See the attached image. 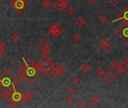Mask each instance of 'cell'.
I'll return each mask as SVG.
<instances>
[{
  "instance_id": "1",
  "label": "cell",
  "mask_w": 128,
  "mask_h": 108,
  "mask_svg": "<svg viewBox=\"0 0 128 108\" xmlns=\"http://www.w3.org/2000/svg\"><path fill=\"white\" fill-rule=\"evenodd\" d=\"M23 60V66L19 69L20 79L21 80H25L30 85L34 84L40 76L41 75L42 71L40 69L39 64L36 63L32 59H29L28 62L25 60L24 58H22Z\"/></svg>"
},
{
  "instance_id": "2",
  "label": "cell",
  "mask_w": 128,
  "mask_h": 108,
  "mask_svg": "<svg viewBox=\"0 0 128 108\" xmlns=\"http://www.w3.org/2000/svg\"><path fill=\"white\" fill-rule=\"evenodd\" d=\"M18 80L8 70H5L0 74V89L12 92L15 89V86L18 85Z\"/></svg>"
},
{
  "instance_id": "3",
  "label": "cell",
  "mask_w": 128,
  "mask_h": 108,
  "mask_svg": "<svg viewBox=\"0 0 128 108\" xmlns=\"http://www.w3.org/2000/svg\"><path fill=\"white\" fill-rule=\"evenodd\" d=\"M39 65L42 71V73L46 77H50L53 74V71L55 68V65L51 59L48 58L43 59L40 60Z\"/></svg>"
},
{
  "instance_id": "4",
  "label": "cell",
  "mask_w": 128,
  "mask_h": 108,
  "mask_svg": "<svg viewBox=\"0 0 128 108\" xmlns=\"http://www.w3.org/2000/svg\"><path fill=\"white\" fill-rule=\"evenodd\" d=\"M10 6L17 14H21L23 11H25L29 6V3L27 1L23 0H14L10 3Z\"/></svg>"
},
{
  "instance_id": "5",
  "label": "cell",
  "mask_w": 128,
  "mask_h": 108,
  "mask_svg": "<svg viewBox=\"0 0 128 108\" xmlns=\"http://www.w3.org/2000/svg\"><path fill=\"white\" fill-rule=\"evenodd\" d=\"M115 34L125 44H128V20H125L124 24L115 31Z\"/></svg>"
},
{
  "instance_id": "6",
  "label": "cell",
  "mask_w": 128,
  "mask_h": 108,
  "mask_svg": "<svg viewBox=\"0 0 128 108\" xmlns=\"http://www.w3.org/2000/svg\"><path fill=\"white\" fill-rule=\"evenodd\" d=\"M49 33L52 35L53 37H58V36L61 35V34L63 32V29L61 28L59 25L58 24H54L52 25L49 29Z\"/></svg>"
},
{
  "instance_id": "7",
  "label": "cell",
  "mask_w": 128,
  "mask_h": 108,
  "mask_svg": "<svg viewBox=\"0 0 128 108\" xmlns=\"http://www.w3.org/2000/svg\"><path fill=\"white\" fill-rule=\"evenodd\" d=\"M99 43L100 44V46L102 47V49H103V51H105V52H109V51L110 50V42H109V40L106 37H105V36H103V37H102L100 41H99Z\"/></svg>"
},
{
  "instance_id": "8",
  "label": "cell",
  "mask_w": 128,
  "mask_h": 108,
  "mask_svg": "<svg viewBox=\"0 0 128 108\" xmlns=\"http://www.w3.org/2000/svg\"><path fill=\"white\" fill-rule=\"evenodd\" d=\"M11 101H16V102H20V101H23V95L20 93V92H18L16 89H15L13 92V93L11 94Z\"/></svg>"
},
{
  "instance_id": "9",
  "label": "cell",
  "mask_w": 128,
  "mask_h": 108,
  "mask_svg": "<svg viewBox=\"0 0 128 108\" xmlns=\"http://www.w3.org/2000/svg\"><path fill=\"white\" fill-rule=\"evenodd\" d=\"M116 74L115 73L114 71H107L106 73L104 75V78L105 80L108 82L109 83H113V82L116 79Z\"/></svg>"
},
{
  "instance_id": "10",
  "label": "cell",
  "mask_w": 128,
  "mask_h": 108,
  "mask_svg": "<svg viewBox=\"0 0 128 108\" xmlns=\"http://www.w3.org/2000/svg\"><path fill=\"white\" fill-rule=\"evenodd\" d=\"M54 7L59 12H61L68 7V5H67V2L62 1V0H58V1L55 3Z\"/></svg>"
},
{
  "instance_id": "11",
  "label": "cell",
  "mask_w": 128,
  "mask_h": 108,
  "mask_svg": "<svg viewBox=\"0 0 128 108\" xmlns=\"http://www.w3.org/2000/svg\"><path fill=\"white\" fill-rule=\"evenodd\" d=\"M127 69H128V64L126 63L124 61V62H120L119 68L116 71L119 74H123Z\"/></svg>"
},
{
  "instance_id": "12",
  "label": "cell",
  "mask_w": 128,
  "mask_h": 108,
  "mask_svg": "<svg viewBox=\"0 0 128 108\" xmlns=\"http://www.w3.org/2000/svg\"><path fill=\"white\" fill-rule=\"evenodd\" d=\"M36 45H37V47H38L40 50H42L45 49L46 47H49V42L45 38H42L36 44Z\"/></svg>"
},
{
  "instance_id": "13",
  "label": "cell",
  "mask_w": 128,
  "mask_h": 108,
  "mask_svg": "<svg viewBox=\"0 0 128 108\" xmlns=\"http://www.w3.org/2000/svg\"><path fill=\"white\" fill-rule=\"evenodd\" d=\"M34 98V95L33 93H32L31 92H28L25 94L23 95V101H26V102H30L32 101Z\"/></svg>"
},
{
  "instance_id": "14",
  "label": "cell",
  "mask_w": 128,
  "mask_h": 108,
  "mask_svg": "<svg viewBox=\"0 0 128 108\" xmlns=\"http://www.w3.org/2000/svg\"><path fill=\"white\" fill-rule=\"evenodd\" d=\"M121 19H124L125 20H128V6H127V8L121 13L119 19H117V20H114L113 22H115L118 20H121Z\"/></svg>"
},
{
  "instance_id": "15",
  "label": "cell",
  "mask_w": 128,
  "mask_h": 108,
  "mask_svg": "<svg viewBox=\"0 0 128 108\" xmlns=\"http://www.w3.org/2000/svg\"><path fill=\"white\" fill-rule=\"evenodd\" d=\"M80 71L83 72V74H87L91 71V66L89 63H84L83 65L80 67Z\"/></svg>"
},
{
  "instance_id": "16",
  "label": "cell",
  "mask_w": 128,
  "mask_h": 108,
  "mask_svg": "<svg viewBox=\"0 0 128 108\" xmlns=\"http://www.w3.org/2000/svg\"><path fill=\"white\" fill-rule=\"evenodd\" d=\"M50 51H51V49H50L49 46V47L42 50V51L40 52V55L41 56V57L43 59H47V58H48V54L50 53Z\"/></svg>"
},
{
  "instance_id": "17",
  "label": "cell",
  "mask_w": 128,
  "mask_h": 108,
  "mask_svg": "<svg viewBox=\"0 0 128 108\" xmlns=\"http://www.w3.org/2000/svg\"><path fill=\"white\" fill-rule=\"evenodd\" d=\"M11 92L8 91V90H3V91H2V93L0 95V96H1V98L3 100H7L11 98Z\"/></svg>"
},
{
  "instance_id": "18",
  "label": "cell",
  "mask_w": 128,
  "mask_h": 108,
  "mask_svg": "<svg viewBox=\"0 0 128 108\" xmlns=\"http://www.w3.org/2000/svg\"><path fill=\"white\" fill-rule=\"evenodd\" d=\"M76 25H77L79 27L81 28V27H83L85 25V20H84L83 17H78L77 19H76Z\"/></svg>"
},
{
  "instance_id": "19",
  "label": "cell",
  "mask_w": 128,
  "mask_h": 108,
  "mask_svg": "<svg viewBox=\"0 0 128 108\" xmlns=\"http://www.w3.org/2000/svg\"><path fill=\"white\" fill-rule=\"evenodd\" d=\"M100 97L98 95H93V96H91V98H90L91 103H92V104H94V105L98 104L100 103Z\"/></svg>"
},
{
  "instance_id": "20",
  "label": "cell",
  "mask_w": 128,
  "mask_h": 108,
  "mask_svg": "<svg viewBox=\"0 0 128 108\" xmlns=\"http://www.w3.org/2000/svg\"><path fill=\"white\" fill-rule=\"evenodd\" d=\"M105 74H106V71L103 68H99L96 71V74L97 76H98L99 77H103Z\"/></svg>"
},
{
  "instance_id": "21",
  "label": "cell",
  "mask_w": 128,
  "mask_h": 108,
  "mask_svg": "<svg viewBox=\"0 0 128 108\" xmlns=\"http://www.w3.org/2000/svg\"><path fill=\"white\" fill-rule=\"evenodd\" d=\"M119 65H120V62L118 61H117V60H115L113 61L111 63V68L113 69L114 71H117L118 69L119 68Z\"/></svg>"
},
{
  "instance_id": "22",
  "label": "cell",
  "mask_w": 128,
  "mask_h": 108,
  "mask_svg": "<svg viewBox=\"0 0 128 108\" xmlns=\"http://www.w3.org/2000/svg\"><path fill=\"white\" fill-rule=\"evenodd\" d=\"M42 6H44L45 8H49L53 5V2H51V0H48V1H43L41 2Z\"/></svg>"
},
{
  "instance_id": "23",
  "label": "cell",
  "mask_w": 128,
  "mask_h": 108,
  "mask_svg": "<svg viewBox=\"0 0 128 108\" xmlns=\"http://www.w3.org/2000/svg\"><path fill=\"white\" fill-rule=\"evenodd\" d=\"M65 11H66V13L68 15V16H71V15H73L74 14V9L73 7L71 6H68L67 8H65Z\"/></svg>"
},
{
  "instance_id": "24",
  "label": "cell",
  "mask_w": 128,
  "mask_h": 108,
  "mask_svg": "<svg viewBox=\"0 0 128 108\" xmlns=\"http://www.w3.org/2000/svg\"><path fill=\"white\" fill-rule=\"evenodd\" d=\"M76 107L78 108H85V107H88V104H87V103L83 101V100H81L77 104H76Z\"/></svg>"
},
{
  "instance_id": "25",
  "label": "cell",
  "mask_w": 128,
  "mask_h": 108,
  "mask_svg": "<svg viewBox=\"0 0 128 108\" xmlns=\"http://www.w3.org/2000/svg\"><path fill=\"white\" fill-rule=\"evenodd\" d=\"M71 82H72L74 84L77 85V84L79 83L80 78L79 77H77V76H74V77H73L72 78H71Z\"/></svg>"
},
{
  "instance_id": "26",
  "label": "cell",
  "mask_w": 128,
  "mask_h": 108,
  "mask_svg": "<svg viewBox=\"0 0 128 108\" xmlns=\"http://www.w3.org/2000/svg\"><path fill=\"white\" fill-rule=\"evenodd\" d=\"M53 74L55 77H59V76L61 75L62 74L61 73V71L58 69L57 67H55L54 69H53Z\"/></svg>"
},
{
  "instance_id": "27",
  "label": "cell",
  "mask_w": 128,
  "mask_h": 108,
  "mask_svg": "<svg viewBox=\"0 0 128 108\" xmlns=\"http://www.w3.org/2000/svg\"><path fill=\"white\" fill-rule=\"evenodd\" d=\"M99 21L102 23H105L108 21V17L105 16V15H102V16L100 17V18H99Z\"/></svg>"
},
{
  "instance_id": "28",
  "label": "cell",
  "mask_w": 128,
  "mask_h": 108,
  "mask_svg": "<svg viewBox=\"0 0 128 108\" xmlns=\"http://www.w3.org/2000/svg\"><path fill=\"white\" fill-rule=\"evenodd\" d=\"M19 38H20V36L17 33H13L11 35V39L13 41H17L19 40Z\"/></svg>"
},
{
  "instance_id": "29",
  "label": "cell",
  "mask_w": 128,
  "mask_h": 108,
  "mask_svg": "<svg viewBox=\"0 0 128 108\" xmlns=\"http://www.w3.org/2000/svg\"><path fill=\"white\" fill-rule=\"evenodd\" d=\"M73 38H74V39L76 41H79L81 39V38H82V35L79 34V33H78V32H76V33H75L74 35H73Z\"/></svg>"
},
{
  "instance_id": "30",
  "label": "cell",
  "mask_w": 128,
  "mask_h": 108,
  "mask_svg": "<svg viewBox=\"0 0 128 108\" xmlns=\"http://www.w3.org/2000/svg\"><path fill=\"white\" fill-rule=\"evenodd\" d=\"M18 105H19V102H16L14 101H11L8 104L9 107H18Z\"/></svg>"
},
{
  "instance_id": "31",
  "label": "cell",
  "mask_w": 128,
  "mask_h": 108,
  "mask_svg": "<svg viewBox=\"0 0 128 108\" xmlns=\"http://www.w3.org/2000/svg\"><path fill=\"white\" fill-rule=\"evenodd\" d=\"M58 68V69L61 71V74H64V72H65V71H66V68H65V67L62 65V64H60V65H59V66L57 67Z\"/></svg>"
},
{
  "instance_id": "32",
  "label": "cell",
  "mask_w": 128,
  "mask_h": 108,
  "mask_svg": "<svg viewBox=\"0 0 128 108\" xmlns=\"http://www.w3.org/2000/svg\"><path fill=\"white\" fill-rule=\"evenodd\" d=\"M76 91L74 87H70V88L68 90V93L70 95H74V94H76Z\"/></svg>"
},
{
  "instance_id": "33",
  "label": "cell",
  "mask_w": 128,
  "mask_h": 108,
  "mask_svg": "<svg viewBox=\"0 0 128 108\" xmlns=\"http://www.w3.org/2000/svg\"><path fill=\"white\" fill-rule=\"evenodd\" d=\"M74 98L72 97H68L67 98H66V103H67L68 104H72L74 103Z\"/></svg>"
},
{
  "instance_id": "34",
  "label": "cell",
  "mask_w": 128,
  "mask_h": 108,
  "mask_svg": "<svg viewBox=\"0 0 128 108\" xmlns=\"http://www.w3.org/2000/svg\"><path fill=\"white\" fill-rule=\"evenodd\" d=\"M109 2L112 5H118L119 2H120V0H109Z\"/></svg>"
},
{
  "instance_id": "35",
  "label": "cell",
  "mask_w": 128,
  "mask_h": 108,
  "mask_svg": "<svg viewBox=\"0 0 128 108\" xmlns=\"http://www.w3.org/2000/svg\"><path fill=\"white\" fill-rule=\"evenodd\" d=\"M5 47H6V44H5V43L4 41L0 42V49H2V50H5Z\"/></svg>"
},
{
  "instance_id": "36",
  "label": "cell",
  "mask_w": 128,
  "mask_h": 108,
  "mask_svg": "<svg viewBox=\"0 0 128 108\" xmlns=\"http://www.w3.org/2000/svg\"><path fill=\"white\" fill-rule=\"evenodd\" d=\"M97 2V0H89V2L91 5H93V4H95Z\"/></svg>"
},
{
  "instance_id": "37",
  "label": "cell",
  "mask_w": 128,
  "mask_h": 108,
  "mask_svg": "<svg viewBox=\"0 0 128 108\" xmlns=\"http://www.w3.org/2000/svg\"><path fill=\"white\" fill-rule=\"evenodd\" d=\"M4 51L5 50H2V49H0V57L4 54Z\"/></svg>"
},
{
  "instance_id": "38",
  "label": "cell",
  "mask_w": 128,
  "mask_h": 108,
  "mask_svg": "<svg viewBox=\"0 0 128 108\" xmlns=\"http://www.w3.org/2000/svg\"><path fill=\"white\" fill-rule=\"evenodd\" d=\"M124 62H125L126 63L128 64V56H127L126 57H125V59H124Z\"/></svg>"
},
{
  "instance_id": "39",
  "label": "cell",
  "mask_w": 128,
  "mask_h": 108,
  "mask_svg": "<svg viewBox=\"0 0 128 108\" xmlns=\"http://www.w3.org/2000/svg\"><path fill=\"white\" fill-rule=\"evenodd\" d=\"M62 1H64V2H67L68 0H62Z\"/></svg>"
},
{
  "instance_id": "40",
  "label": "cell",
  "mask_w": 128,
  "mask_h": 108,
  "mask_svg": "<svg viewBox=\"0 0 128 108\" xmlns=\"http://www.w3.org/2000/svg\"><path fill=\"white\" fill-rule=\"evenodd\" d=\"M43 1H48V0H43Z\"/></svg>"
},
{
  "instance_id": "41",
  "label": "cell",
  "mask_w": 128,
  "mask_h": 108,
  "mask_svg": "<svg viewBox=\"0 0 128 108\" xmlns=\"http://www.w3.org/2000/svg\"><path fill=\"white\" fill-rule=\"evenodd\" d=\"M23 1H26V0H23Z\"/></svg>"
}]
</instances>
